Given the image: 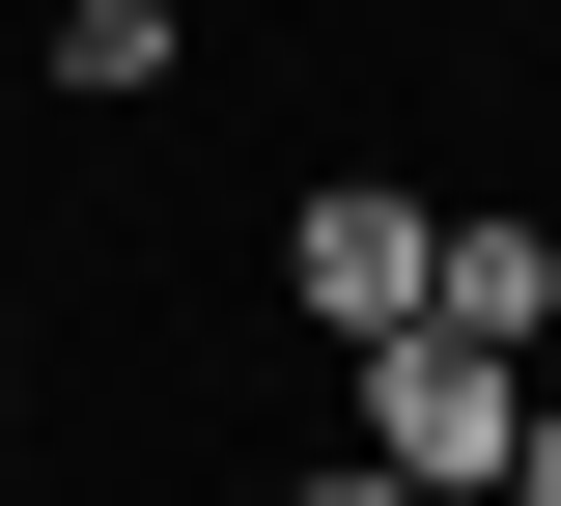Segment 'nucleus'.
Returning <instances> with one entry per match:
<instances>
[{
    "mask_svg": "<svg viewBox=\"0 0 561 506\" xmlns=\"http://www.w3.org/2000/svg\"><path fill=\"white\" fill-rule=\"evenodd\" d=\"M505 450H534V366H478V338H365V479H393V506H505Z\"/></svg>",
    "mask_w": 561,
    "mask_h": 506,
    "instance_id": "obj_1",
    "label": "nucleus"
},
{
    "mask_svg": "<svg viewBox=\"0 0 561 506\" xmlns=\"http://www.w3.org/2000/svg\"><path fill=\"white\" fill-rule=\"evenodd\" d=\"M421 254H449V198H393V169H309L280 198V282L337 310V338H421Z\"/></svg>",
    "mask_w": 561,
    "mask_h": 506,
    "instance_id": "obj_2",
    "label": "nucleus"
},
{
    "mask_svg": "<svg viewBox=\"0 0 561 506\" xmlns=\"http://www.w3.org/2000/svg\"><path fill=\"white\" fill-rule=\"evenodd\" d=\"M169 57H197V0H57V85H84V113H140Z\"/></svg>",
    "mask_w": 561,
    "mask_h": 506,
    "instance_id": "obj_4",
    "label": "nucleus"
},
{
    "mask_svg": "<svg viewBox=\"0 0 561 506\" xmlns=\"http://www.w3.org/2000/svg\"><path fill=\"white\" fill-rule=\"evenodd\" d=\"M534 225H561V198H534Z\"/></svg>",
    "mask_w": 561,
    "mask_h": 506,
    "instance_id": "obj_6",
    "label": "nucleus"
},
{
    "mask_svg": "<svg viewBox=\"0 0 561 506\" xmlns=\"http://www.w3.org/2000/svg\"><path fill=\"white\" fill-rule=\"evenodd\" d=\"M280 506H393V479H365V450H337V479H280Z\"/></svg>",
    "mask_w": 561,
    "mask_h": 506,
    "instance_id": "obj_5",
    "label": "nucleus"
},
{
    "mask_svg": "<svg viewBox=\"0 0 561 506\" xmlns=\"http://www.w3.org/2000/svg\"><path fill=\"white\" fill-rule=\"evenodd\" d=\"M421 338H478V366H534V338H561V225L449 198V254H421Z\"/></svg>",
    "mask_w": 561,
    "mask_h": 506,
    "instance_id": "obj_3",
    "label": "nucleus"
}]
</instances>
